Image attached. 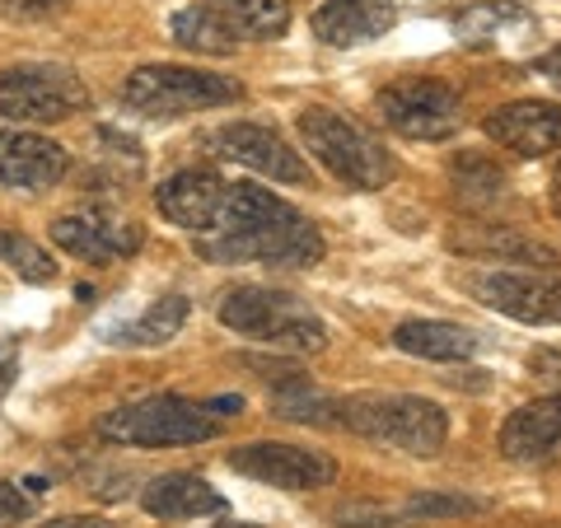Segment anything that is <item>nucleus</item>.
Returning a JSON list of instances; mask_svg holds the SVG:
<instances>
[{
	"label": "nucleus",
	"instance_id": "nucleus-27",
	"mask_svg": "<svg viewBox=\"0 0 561 528\" xmlns=\"http://www.w3.org/2000/svg\"><path fill=\"white\" fill-rule=\"evenodd\" d=\"M511 20H529L515 0H486V5H472L463 10L459 20H454V33H459L463 43H486L491 33H496L501 24H511Z\"/></svg>",
	"mask_w": 561,
	"mask_h": 528
},
{
	"label": "nucleus",
	"instance_id": "nucleus-11",
	"mask_svg": "<svg viewBox=\"0 0 561 528\" xmlns=\"http://www.w3.org/2000/svg\"><path fill=\"white\" fill-rule=\"evenodd\" d=\"M478 295H482L486 309H496L515 323H529V328H557L561 323V276L496 267V272L478 276Z\"/></svg>",
	"mask_w": 561,
	"mask_h": 528
},
{
	"label": "nucleus",
	"instance_id": "nucleus-36",
	"mask_svg": "<svg viewBox=\"0 0 561 528\" xmlns=\"http://www.w3.org/2000/svg\"><path fill=\"white\" fill-rule=\"evenodd\" d=\"M552 187H557V202H561V160H557V173H552Z\"/></svg>",
	"mask_w": 561,
	"mask_h": 528
},
{
	"label": "nucleus",
	"instance_id": "nucleus-20",
	"mask_svg": "<svg viewBox=\"0 0 561 528\" xmlns=\"http://www.w3.org/2000/svg\"><path fill=\"white\" fill-rule=\"evenodd\" d=\"M449 243L459 253L505 257V262H534V267H552V262H557V249H548L542 239H529L519 230H501V225H486V230H454Z\"/></svg>",
	"mask_w": 561,
	"mask_h": 528
},
{
	"label": "nucleus",
	"instance_id": "nucleus-21",
	"mask_svg": "<svg viewBox=\"0 0 561 528\" xmlns=\"http://www.w3.org/2000/svg\"><path fill=\"white\" fill-rule=\"evenodd\" d=\"M169 33H173V43H179V47L202 51V57H234L239 43H243L216 10L202 5V0H197V5H183L179 14H173Z\"/></svg>",
	"mask_w": 561,
	"mask_h": 528
},
{
	"label": "nucleus",
	"instance_id": "nucleus-18",
	"mask_svg": "<svg viewBox=\"0 0 561 528\" xmlns=\"http://www.w3.org/2000/svg\"><path fill=\"white\" fill-rule=\"evenodd\" d=\"M140 505L154 519H202V515H225V496L197 472H164L150 486H140Z\"/></svg>",
	"mask_w": 561,
	"mask_h": 528
},
{
	"label": "nucleus",
	"instance_id": "nucleus-17",
	"mask_svg": "<svg viewBox=\"0 0 561 528\" xmlns=\"http://www.w3.org/2000/svg\"><path fill=\"white\" fill-rule=\"evenodd\" d=\"M561 445V393H548L538 402H524L496 431V449L511 463H538Z\"/></svg>",
	"mask_w": 561,
	"mask_h": 528
},
{
	"label": "nucleus",
	"instance_id": "nucleus-9",
	"mask_svg": "<svg viewBox=\"0 0 561 528\" xmlns=\"http://www.w3.org/2000/svg\"><path fill=\"white\" fill-rule=\"evenodd\" d=\"M202 146L216 154V160L253 169L272 183H290V187L309 183V164L300 160V150H290V140L272 127H262V122H225V127L206 131Z\"/></svg>",
	"mask_w": 561,
	"mask_h": 528
},
{
	"label": "nucleus",
	"instance_id": "nucleus-14",
	"mask_svg": "<svg viewBox=\"0 0 561 528\" xmlns=\"http://www.w3.org/2000/svg\"><path fill=\"white\" fill-rule=\"evenodd\" d=\"M70 173V150L43 131H0V183L14 192H47Z\"/></svg>",
	"mask_w": 561,
	"mask_h": 528
},
{
	"label": "nucleus",
	"instance_id": "nucleus-24",
	"mask_svg": "<svg viewBox=\"0 0 561 528\" xmlns=\"http://www.w3.org/2000/svg\"><path fill=\"white\" fill-rule=\"evenodd\" d=\"M272 416L300 421V426H332V421H337V402L323 398V393H313L309 379L295 375V379H286V389L272 393Z\"/></svg>",
	"mask_w": 561,
	"mask_h": 528
},
{
	"label": "nucleus",
	"instance_id": "nucleus-8",
	"mask_svg": "<svg viewBox=\"0 0 561 528\" xmlns=\"http://www.w3.org/2000/svg\"><path fill=\"white\" fill-rule=\"evenodd\" d=\"M375 113L383 127H393L408 140H445L459 131L463 122V99L449 90L445 80L431 76H412V80H393L375 94Z\"/></svg>",
	"mask_w": 561,
	"mask_h": 528
},
{
	"label": "nucleus",
	"instance_id": "nucleus-31",
	"mask_svg": "<svg viewBox=\"0 0 561 528\" xmlns=\"http://www.w3.org/2000/svg\"><path fill=\"white\" fill-rule=\"evenodd\" d=\"M33 519V491H20L14 482H0V528Z\"/></svg>",
	"mask_w": 561,
	"mask_h": 528
},
{
	"label": "nucleus",
	"instance_id": "nucleus-37",
	"mask_svg": "<svg viewBox=\"0 0 561 528\" xmlns=\"http://www.w3.org/2000/svg\"><path fill=\"white\" fill-rule=\"evenodd\" d=\"M216 528H262V524H216Z\"/></svg>",
	"mask_w": 561,
	"mask_h": 528
},
{
	"label": "nucleus",
	"instance_id": "nucleus-29",
	"mask_svg": "<svg viewBox=\"0 0 561 528\" xmlns=\"http://www.w3.org/2000/svg\"><path fill=\"white\" fill-rule=\"evenodd\" d=\"M332 519L342 528H402V515L393 505H342Z\"/></svg>",
	"mask_w": 561,
	"mask_h": 528
},
{
	"label": "nucleus",
	"instance_id": "nucleus-19",
	"mask_svg": "<svg viewBox=\"0 0 561 528\" xmlns=\"http://www.w3.org/2000/svg\"><path fill=\"white\" fill-rule=\"evenodd\" d=\"M393 346L402 356L416 360H435V365H454V360H472L478 356V337L459 323L445 319H408L393 328Z\"/></svg>",
	"mask_w": 561,
	"mask_h": 528
},
{
	"label": "nucleus",
	"instance_id": "nucleus-12",
	"mask_svg": "<svg viewBox=\"0 0 561 528\" xmlns=\"http://www.w3.org/2000/svg\"><path fill=\"white\" fill-rule=\"evenodd\" d=\"M482 131L501 150L519 154V160H542V154L561 150V103H542V99L501 103V108L486 113Z\"/></svg>",
	"mask_w": 561,
	"mask_h": 528
},
{
	"label": "nucleus",
	"instance_id": "nucleus-28",
	"mask_svg": "<svg viewBox=\"0 0 561 528\" xmlns=\"http://www.w3.org/2000/svg\"><path fill=\"white\" fill-rule=\"evenodd\" d=\"M449 173H454V187L472 202H491V197H501V187H505V173L496 164H486L482 154H459Z\"/></svg>",
	"mask_w": 561,
	"mask_h": 528
},
{
	"label": "nucleus",
	"instance_id": "nucleus-33",
	"mask_svg": "<svg viewBox=\"0 0 561 528\" xmlns=\"http://www.w3.org/2000/svg\"><path fill=\"white\" fill-rule=\"evenodd\" d=\"M538 76H548L557 90H561V47H552V51H542L538 57Z\"/></svg>",
	"mask_w": 561,
	"mask_h": 528
},
{
	"label": "nucleus",
	"instance_id": "nucleus-4",
	"mask_svg": "<svg viewBox=\"0 0 561 528\" xmlns=\"http://www.w3.org/2000/svg\"><path fill=\"white\" fill-rule=\"evenodd\" d=\"M295 127H300L305 150L319 160V169H328L342 187L379 192V187L393 183V154L383 150L360 122L342 117L337 108L313 103V108H305L300 117H295Z\"/></svg>",
	"mask_w": 561,
	"mask_h": 528
},
{
	"label": "nucleus",
	"instance_id": "nucleus-6",
	"mask_svg": "<svg viewBox=\"0 0 561 528\" xmlns=\"http://www.w3.org/2000/svg\"><path fill=\"white\" fill-rule=\"evenodd\" d=\"M243 84L230 76H210V70H192V66H136L122 80V103L140 117H187V113H206V108H225L239 103Z\"/></svg>",
	"mask_w": 561,
	"mask_h": 528
},
{
	"label": "nucleus",
	"instance_id": "nucleus-32",
	"mask_svg": "<svg viewBox=\"0 0 561 528\" xmlns=\"http://www.w3.org/2000/svg\"><path fill=\"white\" fill-rule=\"evenodd\" d=\"M38 528H117V524H108L103 515H61V519H47Z\"/></svg>",
	"mask_w": 561,
	"mask_h": 528
},
{
	"label": "nucleus",
	"instance_id": "nucleus-7",
	"mask_svg": "<svg viewBox=\"0 0 561 528\" xmlns=\"http://www.w3.org/2000/svg\"><path fill=\"white\" fill-rule=\"evenodd\" d=\"M90 103V90L70 66H14L0 70V117L20 127H47Z\"/></svg>",
	"mask_w": 561,
	"mask_h": 528
},
{
	"label": "nucleus",
	"instance_id": "nucleus-13",
	"mask_svg": "<svg viewBox=\"0 0 561 528\" xmlns=\"http://www.w3.org/2000/svg\"><path fill=\"white\" fill-rule=\"evenodd\" d=\"M225 197H230V183L220 179L216 169H183L164 179L154 187V206H160V216L169 225H179L187 234H210L225 210Z\"/></svg>",
	"mask_w": 561,
	"mask_h": 528
},
{
	"label": "nucleus",
	"instance_id": "nucleus-23",
	"mask_svg": "<svg viewBox=\"0 0 561 528\" xmlns=\"http://www.w3.org/2000/svg\"><path fill=\"white\" fill-rule=\"evenodd\" d=\"M187 309H192V305H187V295H160L146 313H140L136 323L122 328L113 342H122V346H140V351H146V346H164V342H173V337L183 332Z\"/></svg>",
	"mask_w": 561,
	"mask_h": 528
},
{
	"label": "nucleus",
	"instance_id": "nucleus-1",
	"mask_svg": "<svg viewBox=\"0 0 561 528\" xmlns=\"http://www.w3.org/2000/svg\"><path fill=\"white\" fill-rule=\"evenodd\" d=\"M197 253L220 267L262 262V267H313L323 262L328 243L319 225L300 216L290 202L272 197L267 187L230 183V197L216 220V230L197 239Z\"/></svg>",
	"mask_w": 561,
	"mask_h": 528
},
{
	"label": "nucleus",
	"instance_id": "nucleus-34",
	"mask_svg": "<svg viewBox=\"0 0 561 528\" xmlns=\"http://www.w3.org/2000/svg\"><path fill=\"white\" fill-rule=\"evenodd\" d=\"M202 408L210 412V416H234V412H243V398H210V402H202Z\"/></svg>",
	"mask_w": 561,
	"mask_h": 528
},
{
	"label": "nucleus",
	"instance_id": "nucleus-25",
	"mask_svg": "<svg viewBox=\"0 0 561 528\" xmlns=\"http://www.w3.org/2000/svg\"><path fill=\"white\" fill-rule=\"evenodd\" d=\"M0 262H10V272L28 280V286H47L51 276H57V262L43 243H33L28 234L20 230H0Z\"/></svg>",
	"mask_w": 561,
	"mask_h": 528
},
{
	"label": "nucleus",
	"instance_id": "nucleus-35",
	"mask_svg": "<svg viewBox=\"0 0 561 528\" xmlns=\"http://www.w3.org/2000/svg\"><path fill=\"white\" fill-rule=\"evenodd\" d=\"M10 379H14V346H5V351H0V398H5Z\"/></svg>",
	"mask_w": 561,
	"mask_h": 528
},
{
	"label": "nucleus",
	"instance_id": "nucleus-26",
	"mask_svg": "<svg viewBox=\"0 0 561 528\" xmlns=\"http://www.w3.org/2000/svg\"><path fill=\"white\" fill-rule=\"evenodd\" d=\"M478 509H486V501H478V496H459V491H421V496L398 505V515H402V524H435V519L478 515Z\"/></svg>",
	"mask_w": 561,
	"mask_h": 528
},
{
	"label": "nucleus",
	"instance_id": "nucleus-5",
	"mask_svg": "<svg viewBox=\"0 0 561 528\" xmlns=\"http://www.w3.org/2000/svg\"><path fill=\"white\" fill-rule=\"evenodd\" d=\"M99 435L113 439V445H131V449H183V445L216 439L220 421L192 398L154 393V398L127 402V408H113L99 421Z\"/></svg>",
	"mask_w": 561,
	"mask_h": 528
},
{
	"label": "nucleus",
	"instance_id": "nucleus-16",
	"mask_svg": "<svg viewBox=\"0 0 561 528\" xmlns=\"http://www.w3.org/2000/svg\"><path fill=\"white\" fill-rule=\"evenodd\" d=\"M398 24L393 0H323L319 10L309 14L313 38L328 47H360L383 38Z\"/></svg>",
	"mask_w": 561,
	"mask_h": 528
},
{
	"label": "nucleus",
	"instance_id": "nucleus-2",
	"mask_svg": "<svg viewBox=\"0 0 561 528\" xmlns=\"http://www.w3.org/2000/svg\"><path fill=\"white\" fill-rule=\"evenodd\" d=\"M337 421L375 445L402 449L412 459H435L449 439V416L440 402L416 393H365L337 402Z\"/></svg>",
	"mask_w": 561,
	"mask_h": 528
},
{
	"label": "nucleus",
	"instance_id": "nucleus-30",
	"mask_svg": "<svg viewBox=\"0 0 561 528\" xmlns=\"http://www.w3.org/2000/svg\"><path fill=\"white\" fill-rule=\"evenodd\" d=\"M61 10H66V0H0V20H10V24H43Z\"/></svg>",
	"mask_w": 561,
	"mask_h": 528
},
{
	"label": "nucleus",
	"instance_id": "nucleus-10",
	"mask_svg": "<svg viewBox=\"0 0 561 528\" xmlns=\"http://www.w3.org/2000/svg\"><path fill=\"white\" fill-rule=\"evenodd\" d=\"M230 468L262 486H280V491H319L337 482V459L332 454L286 445V439H253V445L230 454Z\"/></svg>",
	"mask_w": 561,
	"mask_h": 528
},
{
	"label": "nucleus",
	"instance_id": "nucleus-3",
	"mask_svg": "<svg viewBox=\"0 0 561 528\" xmlns=\"http://www.w3.org/2000/svg\"><path fill=\"white\" fill-rule=\"evenodd\" d=\"M220 323L249 342H262L272 351H290V356H309V351L328 346V328L300 295L272 290V286H239L220 299Z\"/></svg>",
	"mask_w": 561,
	"mask_h": 528
},
{
	"label": "nucleus",
	"instance_id": "nucleus-15",
	"mask_svg": "<svg viewBox=\"0 0 561 528\" xmlns=\"http://www.w3.org/2000/svg\"><path fill=\"white\" fill-rule=\"evenodd\" d=\"M51 243L80 262L108 267V262L136 253L146 243V234H140L136 220L127 225V220H103V216H61V220H51Z\"/></svg>",
	"mask_w": 561,
	"mask_h": 528
},
{
	"label": "nucleus",
	"instance_id": "nucleus-22",
	"mask_svg": "<svg viewBox=\"0 0 561 528\" xmlns=\"http://www.w3.org/2000/svg\"><path fill=\"white\" fill-rule=\"evenodd\" d=\"M202 5L216 10L239 38L267 43L290 28V0H202Z\"/></svg>",
	"mask_w": 561,
	"mask_h": 528
}]
</instances>
